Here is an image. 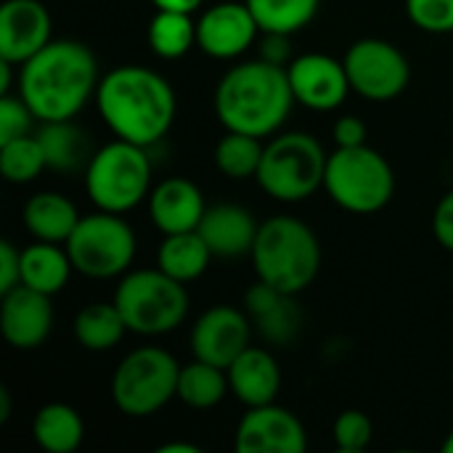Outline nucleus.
<instances>
[{
    "instance_id": "obj_1",
    "label": "nucleus",
    "mask_w": 453,
    "mask_h": 453,
    "mask_svg": "<svg viewBox=\"0 0 453 453\" xmlns=\"http://www.w3.org/2000/svg\"><path fill=\"white\" fill-rule=\"evenodd\" d=\"M98 61L85 42L50 40L19 72V96L40 122L74 119L98 90Z\"/></svg>"
},
{
    "instance_id": "obj_2",
    "label": "nucleus",
    "mask_w": 453,
    "mask_h": 453,
    "mask_svg": "<svg viewBox=\"0 0 453 453\" xmlns=\"http://www.w3.org/2000/svg\"><path fill=\"white\" fill-rule=\"evenodd\" d=\"M96 106L117 138L149 149L170 133L178 101L173 85L159 72L127 64L101 77Z\"/></svg>"
},
{
    "instance_id": "obj_3",
    "label": "nucleus",
    "mask_w": 453,
    "mask_h": 453,
    "mask_svg": "<svg viewBox=\"0 0 453 453\" xmlns=\"http://www.w3.org/2000/svg\"><path fill=\"white\" fill-rule=\"evenodd\" d=\"M295 104L289 74L265 58L236 64L215 90V114L226 130L268 138L281 130Z\"/></svg>"
},
{
    "instance_id": "obj_4",
    "label": "nucleus",
    "mask_w": 453,
    "mask_h": 453,
    "mask_svg": "<svg viewBox=\"0 0 453 453\" xmlns=\"http://www.w3.org/2000/svg\"><path fill=\"white\" fill-rule=\"evenodd\" d=\"M250 255L257 279L289 295L308 289L321 268L319 236L292 215L263 220Z\"/></svg>"
},
{
    "instance_id": "obj_5",
    "label": "nucleus",
    "mask_w": 453,
    "mask_h": 453,
    "mask_svg": "<svg viewBox=\"0 0 453 453\" xmlns=\"http://www.w3.org/2000/svg\"><path fill=\"white\" fill-rule=\"evenodd\" d=\"M324 188L345 212L374 215L390 204L395 194V173L390 162L366 143L337 146L326 159Z\"/></svg>"
},
{
    "instance_id": "obj_6",
    "label": "nucleus",
    "mask_w": 453,
    "mask_h": 453,
    "mask_svg": "<svg viewBox=\"0 0 453 453\" xmlns=\"http://www.w3.org/2000/svg\"><path fill=\"white\" fill-rule=\"evenodd\" d=\"M151 188V162L146 146L130 141H111L93 151L85 167V191L104 212L125 215L135 210Z\"/></svg>"
},
{
    "instance_id": "obj_7",
    "label": "nucleus",
    "mask_w": 453,
    "mask_h": 453,
    "mask_svg": "<svg viewBox=\"0 0 453 453\" xmlns=\"http://www.w3.org/2000/svg\"><path fill=\"white\" fill-rule=\"evenodd\" d=\"M114 305L119 308L127 332L141 337H159L178 329L188 313L186 284L167 276L162 268L125 273Z\"/></svg>"
},
{
    "instance_id": "obj_8",
    "label": "nucleus",
    "mask_w": 453,
    "mask_h": 453,
    "mask_svg": "<svg viewBox=\"0 0 453 453\" xmlns=\"http://www.w3.org/2000/svg\"><path fill=\"white\" fill-rule=\"evenodd\" d=\"M326 159L329 154L311 133H281L271 143H265L263 162L255 178L271 199L287 204L303 202L324 188Z\"/></svg>"
},
{
    "instance_id": "obj_9",
    "label": "nucleus",
    "mask_w": 453,
    "mask_h": 453,
    "mask_svg": "<svg viewBox=\"0 0 453 453\" xmlns=\"http://www.w3.org/2000/svg\"><path fill=\"white\" fill-rule=\"evenodd\" d=\"M178 374L180 364L167 350L138 348L119 361L111 377L114 406L133 419L151 417L178 398Z\"/></svg>"
},
{
    "instance_id": "obj_10",
    "label": "nucleus",
    "mask_w": 453,
    "mask_h": 453,
    "mask_svg": "<svg viewBox=\"0 0 453 453\" xmlns=\"http://www.w3.org/2000/svg\"><path fill=\"white\" fill-rule=\"evenodd\" d=\"M64 247L77 273L88 279H114L125 276L135 257V234L122 215L98 210L80 218Z\"/></svg>"
},
{
    "instance_id": "obj_11",
    "label": "nucleus",
    "mask_w": 453,
    "mask_h": 453,
    "mask_svg": "<svg viewBox=\"0 0 453 453\" xmlns=\"http://www.w3.org/2000/svg\"><path fill=\"white\" fill-rule=\"evenodd\" d=\"M350 88L366 101H393L411 80L409 58L401 48L380 37H364L353 42L342 58Z\"/></svg>"
},
{
    "instance_id": "obj_12",
    "label": "nucleus",
    "mask_w": 453,
    "mask_h": 453,
    "mask_svg": "<svg viewBox=\"0 0 453 453\" xmlns=\"http://www.w3.org/2000/svg\"><path fill=\"white\" fill-rule=\"evenodd\" d=\"M257 32L263 29L247 3H215L196 19V48L210 58L231 61L252 48Z\"/></svg>"
},
{
    "instance_id": "obj_13",
    "label": "nucleus",
    "mask_w": 453,
    "mask_h": 453,
    "mask_svg": "<svg viewBox=\"0 0 453 453\" xmlns=\"http://www.w3.org/2000/svg\"><path fill=\"white\" fill-rule=\"evenodd\" d=\"M250 340H252V321L247 311L242 313L231 305H215L204 311L191 329L194 358L220 369H228L250 348Z\"/></svg>"
},
{
    "instance_id": "obj_14",
    "label": "nucleus",
    "mask_w": 453,
    "mask_h": 453,
    "mask_svg": "<svg viewBox=\"0 0 453 453\" xmlns=\"http://www.w3.org/2000/svg\"><path fill=\"white\" fill-rule=\"evenodd\" d=\"M289 85L295 101L313 111H334L345 104L350 88L345 64L326 53H303L289 66Z\"/></svg>"
},
{
    "instance_id": "obj_15",
    "label": "nucleus",
    "mask_w": 453,
    "mask_h": 453,
    "mask_svg": "<svg viewBox=\"0 0 453 453\" xmlns=\"http://www.w3.org/2000/svg\"><path fill=\"white\" fill-rule=\"evenodd\" d=\"M234 449L239 453H305L308 435L292 411L265 403L242 417Z\"/></svg>"
},
{
    "instance_id": "obj_16",
    "label": "nucleus",
    "mask_w": 453,
    "mask_h": 453,
    "mask_svg": "<svg viewBox=\"0 0 453 453\" xmlns=\"http://www.w3.org/2000/svg\"><path fill=\"white\" fill-rule=\"evenodd\" d=\"M53 329V305L50 295H42L32 287H13L3 295L0 303V332L3 340L16 350L40 348Z\"/></svg>"
},
{
    "instance_id": "obj_17",
    "label": "nucleus",
    "mask_w": 453,
    "mask_h": 453,
    "mask_svg": "<svg viewBox=\"0 0 453 453\" xmlns=\"http://www.w3.org/2000/svg\"><path fill=\"white\" fill-rule=\"evenodd\" d=\"M53 21L40 0H5L0 8V58L21 66L50 42Z\"/></svg>"
},
{
    "instance_id": "obj_18",
    "label": "nucleus",
    "mask_w": 453,
    "mask_h": 453,
    "mask_svg": "<svg viewBox=\"0 0 453 453\" xmlns=\"http://www.w3.org/2000/svg\"><path fill=\"white\" fill-rule=\"evenodd\" d=\"M244 311L265 342L287 345L297 337L303 326V313L295 303V295L281 292L257 279L244 295Z\"/></svg>"
},
{
    "instance_id": "obj_19",
    "label": "nucleus",
    "mask_w": 453,
    "mask_h": 453,
    "mask_svg": "<svg viewBox=\"0 0 453 453\" xmlns=\"http://www.w3.org/2000/svg\"><path fill=\"white\" fill-rule=\"evenodd\" d=\"M149 212H151L154 226L165 236H170V234L196 231L207 207L196 183L186 178H167L151 188Z\"/></svg>"
},
{
    "instance_id": "obj_20",
    "label": "nucleus",
    "mask_w": 453,
    "mask_h": 453,
    "mask_svg": "<svg viewBox=\"0 0 453 453\" xmlns=\"http://www.w3.org/2000/svg\"><path fill=\"white\" fill-rule=\"evenodd\" d=\"M231 393L247 406H265L273 403L281 390V369L276 358L263 348H247L228 369Z\"/></svg>"
},
{
    "instance_id": "obj_21",
    "label": "nucleus",
    "mask_w": 453,
    "mask_h": 453,
    "mask_svg": "<svg viewBox=\"0 0 453 453\" xmlns=\"http://www.w3.org/2000/svg\"><path fill=\"white\" fill-rule=\"evenodd\" d=\"M260 223L239 204H215L204 212L199 234L215 257H239L252 252Z\"/></svg>"
},
{
    "instance_id": "obj_22",
    "label": "nucleus",
    "mask_w": 453,
    "mask_h": 453,
    "mask_svg": "<svg viewBox=\"0 0 453 453\" xmlns=\"http://www.w3.org/2000/svg\"><path fill=\"white\" fill-rule=\"evenodd\" d=\"M80 223V212L69 196L56 191H40L24 204V226L37 242L66 244Z\"/></svg>"
},
{
    "instance_id": "obj_23",
    "label": "nucleus",
    "mask_w": 453,
    "mask_h": 453,
    "mask_svg": "<svg viewBox=\"0 0 453 453\" xmlns=\"http://www.w3.org/2000/svg\"><path fill=\"white\" fill-rule=\"evenodd\" d=\"M74 265L66 247L53 242H35L21 250V284L42 295H56L66 287Z\"/></svg>"
},
{
    "instance_id": "obj_24",
    "label": "nucleus",
    "mask_w": 453,
    "mask_h": 453,
    "mask_svg": "<svg viewBox=\"0 0 453 453\" xmlns=\"http://www.w3.org/2000/svg\"><path fill=\"white\" fill-rule=\"evenodd\" d=\"M212 257L215 255H212V250L207 247V242L202 239L199 231L170 234L159 244L157 268H162L167 276H173V279H178L183 284H191L207 271Z\"/></svg>"
},
{
    "instance_id": "obj_25",
    "label": "nucleus",
    "mask_w": 453,
    "mask_h": 453,
    "mask_svg": "<svg viewBox=\"0 0 453 453\" xmlns=\"http://www.w3.org/2000/svg\"><path fill=\"white\" fill-rule=\"evenodd\" d=\"M37 141L45 151L48 167L58 170V173H74L80 167H88V162L93 157L90 141L85 138V133L72 119L42 122Z\"/></svg>"
},
{
    "instance_id": "obj_26",
    "label": "nucleus",
    "mask_w": 453,
    "mask_h": 453,
    "mask_svg": "<svg viewBox=\"0 0 453 453\" xmlns=\"http://www.w3.org/2000/svg\"><path fill=\"white\" fill-rule=\"evenodd\" d=\"M32 438L48 453H72L85 438V422L66 403H48L32 419Z\"/></svg>"
},
{
    "instance_id": "obj_27",
    "label": "nucleus",
    "mask_w": 453,
    "mask_h": 453,
    "mask_svg": "<svg viewBox=\"0 0 453 453\" xmlns=\"http://www.w3.org/2000/svg\"><path fill=\"white\" fill-rule=\"evenodd\" d=\"M127 324L114 303H93L74 316V340L90 353H106L122 342Z\"/></svg>"
},
{
    "instance_id": "obj_28",
    "label": "nucleus",
    "mask_w": 453,
    "mask_h": 453,
    "mask_svg": "<svg viewBox=\"0 0 453 453\" xmlns=\"http://www.w3.org/2000/svg\"><path fill=\"white\" fill-rule=\"evenodd\" d=\"M228 390H231V385H228V372L226 369L212 366V364L199 361V358L180 366L178 398L186 406H191V409H212L226 398Z\"/></svg>"
},
{
    "instance_id": "obj_29",
    "label": "nucleus",
    "mask_w": 453,
    "mask_h": 453,
    "mask_svg": "<svg viewBox=\"0 0 453 453\" xmlns=\"http://www.w3.org/2000/svg\"><path fill=\"white\" fill-rule=\"evenodd\" d=\"M149 45L159 58H183L196 45V21L186 11H157L149 24Z\"/></svg>"
},
{
    "instance_id": "obj_30",
    "label": "nucleus",
    "mask_w": 453,
    "mask_h": 453,
    "mask_svg": "<svg viewBox=\"0 0 453 453\" xmlns=\"http://www.w3.org/2000/svg\"><path fill=\"white\" fill-rule=\"evenodd\" d=\"M263 32L295 35L313 21L321 0H244Z\"/></svg>"
},
{
    "instance_id": "obj_31",
    "label": "nucleus",
    "mask_w": 453,
    "mask_h": 453,
    "mask_svg": "<svg viewBox=\"0 0 453 453\" xmlns=\"http://www.w3.org/2000/svg\"><path fill=\"white\" fill-rule=\"evenodd\" d=\"M260 141L263 138L228 130L218 141V146H215V165H218V170L223 175L234 178V180H244V178L257 175L260 162H263V151H265V146Z\"/></svg>"
},
{
    "instance_id": "obj_32",
    "label": "nucleus",
    "mask_w": 453,
    "mask_h": 453,
    "mask_svg": "<svg viewBox=\"0 0 453 453\" xmlns=\"http://www.w3.org/2000/svg\"><path fill=\"white\" fill-rule=\"evenodd\" d=\"M48 167L37 135H19L0 143V170L8 183H32Z\"/></svg>"
},
{
    "instance_id": "obj_33",
    "label": "nucleus",
    "mask_w": 453,
    "mask_h": 453,
    "mask_svg": "<svg viewBox=\"0 0 453 453\" xmlns=\"http://www.w3.org/2000/svg\"><path fill=\"white\" fill-rule=\"evenodd\" d=\"M406 13L422 32H453V0H406Z\"/></svg>"
},
{
    "instance_id": "obj_34",
    "label": "nucleus",
    "mask_w": 453,
    "mask_h": 453,
    "mask_svg": "<svg viewBox=\"0 0 453 453\" xmlns=\"http://www.w3.org/2000/svg\"><path fill=\"white\" fill-rule=\"evenodd\" d=\"M334 443L340 451L356 453L364 451L369 443H372V435H374V427H372V419L364 414V411H345L334 419Z\"/></svg>"
},
{
    "instance_id": "obj_35",
    "label": "nucleus",
    "mask_w": 453,
    "mask_h": 453,
    "mask_svg": "<svg viewBox=\"0 0 453 453\" xmlns=\"http://www.w3.org/2000/svg\"><path fill=\"white\" fill-rule=\"evenodd\" d=\"M32 119H35V114L21 101V96L19 98H13L11 93L0 96V143L27 135L32 127Z\"/></svg>"
},
{
    "instance_id": "obj_36",
    "label": "nucleus",
    "mask_w": 453,
    "mask_h": 453,
    "mask_svg": "<svg viewBox=\"0 0 453 453\" xmlns=\"http://www.w3.org/2000/svg\"><path fill=\"white\" fill-rule=\"evenodd\" d=\"M19 284H21V252L8 239H3L0 242V295L11 292Z\"/></svg>"
},
{
    "instance_id": "obj_37",
    "label": "nucleus",
    "mask_w": 453,
    "mask_h": 453,
    "mask_svg": "<svg viewBox=\"0 0 453 453\" xmlns=\"http://www.w3.org/2000/svg\"><path fill=\"white\" fill-rule=\"evenodd\" d=\"M433 234L443 250L453 252V188L438 202L433 215Z\"/></svg>"
},
{
    "instance_id": "obj_38",
    "label": "nucleus",
    "mask_w": 453,
    "mask_h": 453,
    "mask_svg": "<svg viewBox=\"0 0 453 453\" xmlns=\"http://www.w3.org/2000/svg\"><path fill=\"white\" fill-rule=\"evenodd\" d=\"M334 143L337 146H361L366 143V125L364 119L348 114L334 122Z\"/></svg>"
},
{
    "instance_id": "obj_39",
    "label": "nucleus",
    "mask_w": 453,
    "mask_h": 453,
    "mask_svg": "<svg viewBox=\"0 0 453 453\" xmlns=\"http://www.w3.org/2000/svg\"><path fill=\"white\" fill-rule=\"evenodd\" d=\"M263 35H265L263 58L271 64H284L289 56V35H281V32H263Z\"/></svg>"
},
{
    "instance_id": "obj_40",
    "label": "nucleus",
    "mask_w": 453,
    "mask_h": 453,
    "mask_svg": "<svg viewBox=\"0 0 453 453\" xmlns=\"http://www.w3.org/2000/svg\"><path fill=\"white\" fill-rule=\"evenodd\" d=\"M157 5V11H186L194 13L204 0H151Z\"/></svg>"
},
{
    "instance_id": "obj_41",
    "label": "nucleus",
    "mask_w": 453,
    "mask_h": 453,
    "mask_svg": "<svg viewBox=\"0 0 453 453\" xmlns=\"http://www.w3.org/2000/svg\"><path fill=\"white\" fill-rule=\"evenodd\" d=\"M8 417H11V393L8 388H0V425L8 422Z\"/></svg>"
},
{
    "instance_id": "obj_42",
    "label": "nucleus",
    "mask_w": 453,
    "mask_h": 453,
    "mask_svg": "<svg viewBox=\"0 0 453 453\" xmlns=\"http://www.w3.org/2000/svg\"><path fill=\"white\" fill-rule=\"evenodd\" d=\"M159 453H199V446H194V443H167V446H162Z\"/></svg>"
},
{
    "instance_id": "obj_43",
    "label": "nucleus",
    "mask_w": 453,
    "mask_h": 453,
    "mask_svg": "<svg viewBox=\"0 0 453 453\" xmlns=\"http://www.w3.org/2000/svg\"><path fill=\"white\" fill-rule=\"evenodd\" d=\"M443 451L453 453V433L449 435V438H446V441H443Z\"/></svg>"
}]
</instances>
